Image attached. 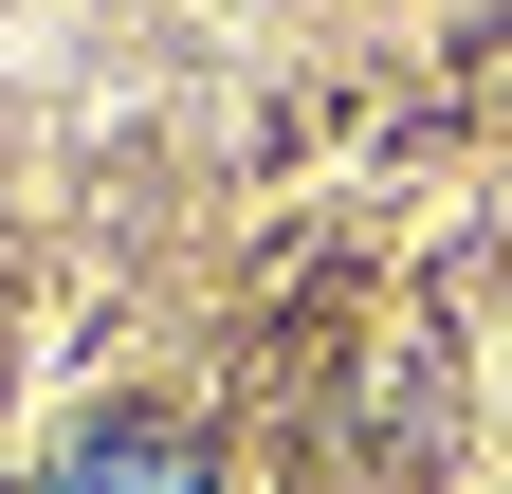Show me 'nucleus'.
<instances>
[{"label":"nucleus","instance_id":"f257e3e1","mask_svg":"<svg viewBox=\"0 0 512 494\" xmlns=\"http://www.w3.org/2000/svg\"><path fill=\"white\" fill-rule=\"evenodd\" d=\"M37 494H220V458L183 440V421H92V440L55 458Z\"/></svg>","mask_w":512,"mask_h":494}]
</instances>
